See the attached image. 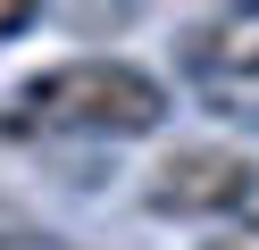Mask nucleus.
Wrapping results in <instances>:
<instances>
[{"mask_svg":"<svg viewBox=\"0 0 259 250\" xmlns=\"http://www.w3.org/2000/svg\"><path fill=\"white\" fill-rule=\"evenodd\" d=\"M167 83L134 59H59L17 92V125L34 133H84V142H134L159 133Z\"/></svg>","mask_w":259,"mask_h":250,"instance_id":"1","label":"nucleus"},{"mask_svg":"<svg viewBox=\"0 0 259 250\" xmlns=\"http://www.w3.org/2000/svg\"><path fill=\"white\" fill-rule=\"evenodd\" d=\"M251 200H259V159L242 142H184L151 175L159 217H242Z\"/></svg>","mask_w":259,"mask_h":250,"instance_id":"2","label":"nucleus"},{"mask_svg":"<svg viewBox=\"0 0 259 250\" xmlns=\"http://www.w3.org/2000/svg\"><path fill=\"white\" fill-rule=\"evenodd\" d=\"M184 75L201 83L218 109L259 100V9H209L184 33Z\"/></svg>","mask_w":259,"mask_h":250,"instance_id":"3","label":"nucleus"},{"mask_svg":"<svg viewBox=\"0 0 259 250\" xmlns=\"http://www.w3.org/2000/svg\"><path fill=\"white\" fill-rule=\"evenodd\" d=\"M201 250H259V217H242V225H226V233H209Z\"/></svg>","mask_w":259,"mask_h":250,"instance_id":"4","label":"nucleus"},{"mask_svg":"<svg viewBox=\"0 0 259 250\" xmlns=\"http://www.w3.org/2000/svg\"><path fill=\"white\" fill-rule=\"evenodd\" d=\"M25 25H34V9H25V0H0V42H17Z\"/></svg>","mask_w":259,"mask_h":250,"instance_id":"5","label":"nucleus"},{"mask_svg":"<svg viewBox=\"0 0 259 250\" xmlns=\"http://www.w3.org/2000/svg\"><path fill=\"white\" fill-rule=\"evenodd\" d=\"M0 250H67V242H51V233H0Z\"/></svg>","mask_w":259,"mask_h":250,"instance_id":"6","label":"nucleus"}]
</instances>
